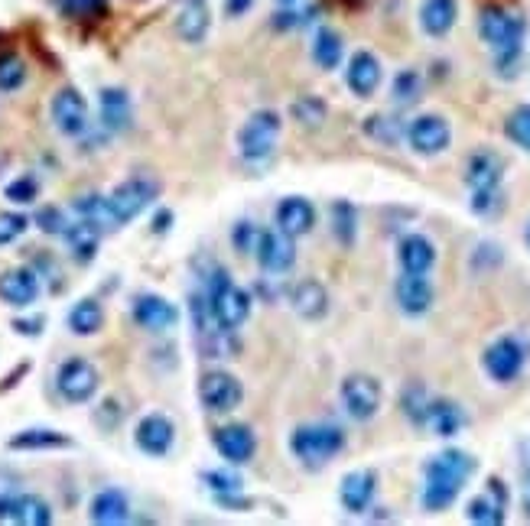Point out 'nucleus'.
I'll use <instances>...</instances> for the list:
<instances>
[{
	"mask_svg": "<svg viewBox=\"0 0 530 526\" xmlns=\"http://www.w3.org/2000/svg\"><path fill=\"white\" fill-rule=\"evenodd\" d=\"M504 137H508L514 147L530 153V104H521V108H514L508 114V121H504Z\"/></svg>",
	"mask_w": 530,
	"mask_h": 526,
	"instance_id": "nucleus-42",
	"label": "nucleus"
},
{
	"mask_svg": "<svg viewBox=\"0 0 530 526\" xmlns=\"http://www.w3.org/2000/svg\"><path fill=\"white\" fill-rule=\"evenodd\" d=\"M36 225H40L46 234H66L69 221H66V215H62L56 205H46V208H40V212H36Z\"/></svg>",
	"mask_w": 530,
	"mask_h": 526,
	"instance_id": "nucleus-49",
	"label": "nucleus"
},
{
	"mask_svg": "<svg viewBox=\"0 0 530 526\" xmlns=\"http://www.w3.org/2000/svg\"><path fill=\"white\" fill-rule=\"evenodd\" d=\"M329 221H332V234H335V241H339L342 247H352L355 238H358V212H355V205L352 202H332L329 208Z\"/></svg>",
	"mask_w": 530,
	"mask_h": 526,
	"instance_id": "nucleus-37",
	"label": "nucleus"
},
{
	"mask_svg": "<svg viewBox=\"0 0 530 526\" xmlns=\"http://www.w3.org/2000/svg\"><path fill=\"white\" fill-rule=\"evenodd\" d=\"M277 228L290 238H303L316 228V205L303 199V195H287L277 205Z\"/></svg>",
	"mask_w": 530,
	"mask_h": 526,
	"instance_id": "nucleus-24",
	"label": "nucleus"
},
{
	"mask_svg": "<svg viewBox=\"0 0 530 526\" xmlns=\"http://www.w3.org/2000/svg\"><path fill=\"white\" fill-rule=\"evenodd\" d=\"M508 504H511V494L504 488L501 478H488L485 491L475 494L469 504H465V517L469 523L478 526H501L508 520Z\"/></svg>",
	"mask_w": 530,
	"mask_h": 526,
	"instance_id": "nucleus-11",
	"label": "nucleus"
},
{
	"mask_svg": "<svg viewBox=\"0 0 530 526\" xmlns=\"http://www.w3.org/2000/svg\"><path fill=\"white\" fill-rule=\"evenodd\" d=\"M131 315L144 332H153V335L170 332V328H176V322H179V309L160 293H140L131 306Z\"/></svg>",
	"mask_w": 530,
	"mask_h": 526,
	"instance_id": "nucleus-15",
	"label": "nucleus"
},
{
	"mask_svg": "<svg viewBox=\"0 0 530 526\" xmlns=\"http://www.w3.org/2000/svg\"><path fill=\"white\" fill-rule=\"evenodd\" d=\"M381 78H384V69L374 52L368 49H358L352 59H348V69H345V85L352 95L358 98H371L374 91L381 88Z\"/></svg>",
	"mask_w": 530,
	"mask_h": 526,
	"instance_id": "nucleus-20",
	"label": "nucleus"
},
{
	"mask_svg": "<svg viewBox=\"0 0 530 526\" xmlns=\"http://www.w3.org/2000/svg\"><path fill=\"white\" fill-rule=\"evenodd\" d=\"M101 325H105V309H101L98 299H79L69 312V332L72 335H95L101 332Z\"/></svg>",
	"mask_w": 530,
	"mask_h": 526,
	"instance_id": "nucleus-36",
	"label": "nucleus"
},
{
	"mask_svg": "<svg viewBox=\"0 0 530 526\" xmlns=\"http://www.w3.org/2000/svg\"><path fill=\"white\" fill-rule=\"evenodd\" d=\"M27 82V62L17 52H0V91H17Z\"/></svg>",
	"mask_w": 530,
	"mask_h": 526,
	"instance_id": "nucleus-43",
	"label": "nucleus"
},
{
	"mask_svg": "<svg viewBox=\"0 0 530 526\" xmlns=\"http://www.w3.org/2000/svg\"><path fill=\"white\" fill-rule=\"evenodd\" d=\"M465 484L459 481H449V478H439V475H423V491H420V507L426 514H443L452 504L459 501Z\"/></svg>",
	"mask_w": 530,
	"mask_h": 526,
	"instance_id": "nucleus-30",
	"label": "nucleus"
},
{
	"mask_svg": "<svg viewBox=\"0 0 530 526\" xmlns=\"http://www.w3.org/2000/svg\"><path fill=\"white\" fill-rule=\"evenodd\" d=\"M202 481L209 484V491H212L215 497H222V494H241V475H235V471L209 468V471H202Z\"/></svg>",
	"mask_w": 530,
	"mask_h": 526,
	"instance_id": "nucleus-45",
	"label": "nucleus"
},
{
	"mask_svg": "<svg viewBox=\"0 0 530 526\" xmlns=\"http://www.w3.org/2000/svg\"><path fill=\"white\" fill-rule=\"evenodd\" d=\"M212 445L228 465H248L257 452V436L244 423H225L212 432Z\"/></svg>",
	"mask_w": 530,
	"mask_h": 526,
	"instance_id": "nucleus-12",
	"label": "nucleus"
},
{
	"mask_svg": "<svg viewBox=\"0 0 530 526\" xmlns=\"http://www.w3.org/2000/svg\"><path fill=\"white\" fill-rule=\"evenodd\" d=\"M280 4H296V0H280Z\"/></svg>",
	"mask_w": 530,
	"mask_h": 526,
	"instance_id": "nucleus-58",
	"label": "nucleus"
},
{
	"mask_svg": "<svg viewBox=\"0 0 530 526\" xmlns=\"http://www.w3.org/2000/svg\"><path fill=\"white\" fill-rule=\"evenodd\" d=\"M88 517L98 526H118L131 517V504H127V497L118 488H108V491H98L92 497V507H88Z\"/></svg>",
	"mask_w": 530,
	"mask_h": 526,
	"instance_id": "nucleus-31",
	"label": "nucleus"
},
{
	"mask_svg": "<svg viewBox=\"0 0 530 526\" xmlns=\"http://www.w3.org/2000/svg\"><path fill=\"white\" fill-rule=\"evenodd\" d=\"M98 384H101V377H98V367L92 361H85V358H69V361H62V367L56 371V390H59V397L66 400V403H88L98 393Z\"/></svg>",
	"mask_w": 530,
	"mask_h": 526,
	"instance_id": "nucleus-8",
	"label": "nucleus"
},
{
	"mask_svg": "<svg viewBox=\"0 0 530 526\" xmlns=\"http://www.w3.org/2000/svg\"><path fill=\"white\" fill-rule=\"evenodd\" d=\"M397 263L400 273H430L436 263V244L426 234H404L397 241Z\"/></svg>",
	"mask_w": 530,
	"mask_h": 526,
	"instance_id": "nucleus-25",
	"label": "nucleus"
},
{
	"mask_svg": "<svg viewBox=\"0 0 530 526\" xmlns=\"http://www.w3.org/2000/svg\"><path fill=\"white\" fill-rule=\"evenodd\" d=\"M49 114H53L56 130L66 137H82L88 130V104L79 95V88H59L53 104H49Z\"/></svg>",
	"mask_w": 530,
	"mask_h": 526,
	"instance_id": "nucleus-13",
	"label": "nucleus"
},
{
	"mask_svg": "<svg viewBox=\"0 0 530 526\" xmlns=\"http://www.w3.org/2000/svg\"><path fill=\"white\" fill-rule=\"evenodd\" d=\"M254 0H225V10H228V17H241V13H248L251 10Z\"/></svg>",
	"mask_w": 530,
	"mask_h": 526,
	"instance_id": "nucleus-53",
	"label": "nucleus"
},
{
	"mask_svg": "<svg viewBox=\"0 0 530 526\" xmlns=\"http://www.w3.org/2000/svg\"><path fill=\"white\" fill-rule=\"evenodd\" d=\"M459 20V0H423L420 26L426 36H446Z\"/></svg>",
	"mask_w": 530,
	"mask_h": 526,
	"instance_id": "nucleus-32",
	"label": "nucleus"
},
{
	"mask_svg": "<svg viewBox=\"0 0 530 526\" xmlns=\"http://www.w3.org/2000/svg\"><path fill=\"white\" fill-rule=\"evenodd\" d=\"M345 429L335 423H306L290 432V452L303 468H326L345 452Z\"/></svg>",
	"mask_w": 530,
	"mask_h": 526,
	"instance_id": "nucleus-2",
	"label": "nucleus"
},
{
	"mask_svg": "<svg viewBox=\"0 0 530 526\" xmlns=\"http://www.w3.org/2000/svg\"><path fill=\"white\" fill-rule=\"evenodd\" d=\"M296 238L290 234H283L280 228H270V231H261V238H257V247H254V257L261 263V270L267 273H287L293 263H296Z\"/></svg>",
	"mask_w": 530,
	"mask_h": 526,
	"instance_id": "nucleus-14",
	"label": "nucleus"
},
{
	"mask_svg": "<svg viewBox=\"0 0 530 526\" xmlns=\"http://www.w3.org/2000/svg\"><path fill=\"white\" fill-rule=\"evenodd\" d=\"M0 523L49 526L53 523V510L36 494H0Z\"/></svg>",
	"mask_w": 530,
	"mask_h": 526,
	"instance_id": "nucleus-16",
	"label": "nucleus"
},
{
	"mask_svg": "<svg viewBox=\"0 0 530 526\" xmlns=\"http://www.w3.org/2000/svg\"><path fill=\"white\" fill-rule=\"evenodd\" d=\"M472 212L482 215V218H495L501 208H504V192L501 189H482V192H472Z\"/></svg>",
	"mask_w": 530,
	"mask_h": 526,
	"instance_id": "nucleus-46",
	"label": "nucleus"
},
{
	"mask_svg": "<svg viewBox=\"0 0 530 526\" xmlns=\"http://www.w3.org/2000/svg\"><path fill=\"white\" fill-rule=\"evenodd\" d=\"M56 10L69 20H101L108 13V0H56Z\"/></svg>",
	"mask_w": 530,
	"mask_h": 526,
	"instance_id": "nucleus-41",
	"label": "nucleus"
},
{
	"mask_svg": "<svg viewBox=\"0 0 530 526\" xmlns=\"http://www.w3.org/2000/svg\"><path fill=\"white\" fill-rule=\"evenodd\" d=\"M394 299H397V306L404 315H426L433 309V283L426 280L423 273H400L397 276V283H394Z\"/></svg>",
	"mask_w": 530,
	"mask_h": 526,
	"instance_id": "nucleus-19",
	"label": "nucleus"
},
{
	"mask_svg": "<svg viewBox=\"0 0 530 526\" xmlns=\"http://www.w3.org/2000/svg\"><path fill=\"white\" fill-rule=\"evenodd\" d=\"M524 364H527V348L521 345V338H514V335L495 338L482 354L485 374L495 380V384H511V380H517L524 371Z\"/></svg>",
	"mask_w": 530,
	"mask_h": 526,
	"instance_id": "nucleus-7",
	"label": "nucleus"
},
{
	"mask_svg": "<svg viewBox=\"0 0 530 526\" xmlns=\"http://www.w3.org/2000/svg\"><path fill=\"white\" fill-rule=\"evenodd\" d=\"M404 140L410 143L413 153L420 156H439L449 150L452 143V127L443 114H420L413 117L404 130Z\"/></svg>",
	"mask_w": 530,
	"mask_h": 526,
	"instance_id": "nucleus-9",
	"label": "nucleus"
},
{
	"mask_svg": "<svg viewBox=\"0 0 530 526\" xmlns=\"http://www.w3.org/2000/svg\"><path fill=\"white\" fill-rule=\"evenodd\" d=\"M36 195H40V186H36L33 176H20L7 186V199L14 205H30V202H36Z\"/></svg>",
	"mask_w": 530,
	"mask_h": 526,
	"instance_id": "nucleus-48",
	"label": "nucleus"
},
{
	"mask_svg": "<svg viewBox=\"0 0 530 526\" xmlns=\"http://www.w3.org/2000/svg\"><path fill=\"white\" fill-rule=\"evenodd\" d=\"M43 325H46L43 315H36V319H17V322H14V328H17L20 335H40Z\"/></svg>",
	"mask_w": 530,
	"mask_h": 526,
	"instance_id": "nucleus-51",
	"label": "nucleus"
},
{
	"mask_svg": "<svg viewBox=\"0 0 530 526\" xmlns=\"http://www.w3.org/2000/svg\"><path fill=\"white\" fill-rule=\"evenodd\" d=\"M205 299H209V309L215 315L218 328H225V332H238V328L248 322L251 293L231 280L228 270L215 267L212 276H205Z\"/></svg>",
	"mask_w": 530,
	"mask_h": 526,
	"instance_id": "nucleus-3",
	"label": "nucleus"
},
{
	"mask_svg": "<svg viewBox=\"0 0 530 526\" xmlns=\"http://www.w3.org/2000/svg\"><path fill=\"white\" fill-rule=\"evenodd\" d=\"M521 468H524V478H530V436L521 442Z\"/></svg>",
	"mask_w": 530,
	"mask_h": 526,
	"instance_id": "nucleus-54",
	"label": "nucleus"
},
{
	"mask_svg": "<svg viewBox=\"0 0 530 526\" xmlns=\"http://www.w3.org/2000/svg\"><path fill=\"white\" fill-rule=\"evenodd\" d=\"M374 494H378V471L374 468H355L348 471L339 484V504L345 514H365L374 504Z\"/></svg>",
	"mask_w": 530,
	"mask_h": 526,
	"instance_id": "nucleus-17",
	"label": "nucleus"
},
{
	"mask_svg": "<svg viewBox=\"0 0 530 526\" xmlns=\"http://www.w3.org/2000/svg\"><path fill=\"white\" fill-rule=\"evenodd\" d=\"M465 426H469V416H465V410H462L456 400L433 397L430 413H426V429H430L433 436L452 439V436H459Z\"/></svg>",
	"mask_w": 530,
	"mask_h": 526,
	"instance_id": "nucleus-27",
	"label": "nucleus"
},
{
	"mask_svg": "<svg viewBox=\"0 0 530 526\" xmlns=\"http://www.w3.org/2000/svg\"><path fill=\"white\" fill-rule=\"evenodd\" d=\"M339 400L355 423H368V419L381 413L384 387H381V380L371 374H348L339 387Z\"/></svg>",
	"mask_w": 530,
	"mask_h": 526,
	"instance_id": "nucleus-6",
	"label": "nucleus"
},
{
	"mask_svg": "<svg viewBox=\"0 0 530 526\" xmlns=\"http://www.w3.org/2000/svg\"><path fill=\"white\" fill-rule=\"evenodd\" d=\"M475 471H478L475 455L462 452V449H443L426 458V465H423V475H439V478H449L459 484H469Z\"/></svg>",
	"mask_w": 530,
	"mask_h": 526,
	"instance_id": "nucleus-23",
	"label": "nucleus"
},
{
	"mask_svg": "<svg viewBox=\"0 0 530 526\" xmlns=\"http://www.w3.org/2000/svg\"><path fill=\"white\" fill-rule=\"evenodd\" d=\"M134 442H137V449L144 452V455H150V458L170 455L173 442H176V426H173V419H170V416H163V413H150V416H144V419H140V423H137Z\"/></svg>",
	"mask_w": 530,
	"mask_h": 526,
	"instance_id": "nucleus-18",
	"label": "nucleus"
},
{
	"mask_svg": "<svg viewBox=\"0 0 530 526\" xmlns=\"http://www.w3.org/2000/svg\"><path fill=\"white\" fill-rule=\"evenodd\" d=\"M501 179H504V160L495 150H478L469 156V163H465V186H469V192L501 189Z\"/></svg>",
	"mask_w": 530,
	"mask_h": 526,
	"instance_id": "nucleus-22",
	"label": "nucleus"
},
{
	"mask_svg": "<svg viewBox=\"0 0 530 526\" xmlns=\"http://www.w3.org/2000/svg\"><path fill=\"white\" fill-rule=\"evenodd\" d=\"M290 306L306 322H319L329 312V289L319 280H300L290 289Z\"/></svg>",
	"mask_w": 530,
	"mask_h": 526,
	"instance_id": "nucleus-28",
	"label": "nucleus"
},
{
	"mask_svg": "<svg viewBox=\"0 0 530 526\" xmlns=\"http://www.w3.org/2000/svg\"><path fill=\"white\" fill-rule=\"evenodd\" d=\"M27 228H30V218L27 215L4 212V215H0V244H14Z\"/></svg>",
	"mask_w": 530,
	"mask_h": 526,
	"instance_id": "nucleus-47",
	"label": "nucleus"
},
{
	"mask_svg": "<svg viewBox=\"0 0 530 526\" xmlns=\"http://www.w3.org/2000/svg\"><path fill=\"white\" fill-rule=\"evenodd\" d=\"M521 504H524V514L530 517V478H524V497H521Z\"/></svg>",
	"mask_w": 530,
	"mask_h": 526,
	"instance_id": "nucleus-55",
	"label": "nucleus"
},
{
	"mask_svg": "<svg viewBox=\"0 0 530 526\" xmlns=\"http://www.w3.org/2000/svg\"><path fill=\"white\" fill-rule=\"evenodd\" d=\"M524 241H527V247H530V221H527V228H524Z\"/></svg>",
	"mask_w": 530,
	"mask_h": 526,
	"instance_id": "nucleus-57",
	"label": "nucleus"
},
{
	"mask_svg": "<svg viewBox=\"0 0 530 526\" xmlns=\"http://www.w3.org/2000/svg\"><path fill=\"white\" fill-rule=\"evenodd\" d=\"M157 195H160L157 179L134 176V179L121 182L111 195H105V228L131 225L140 212H147V205H153Z\"/></svg>",
	"mask_w": 530,
	"mask_h": 526,
	"instance_id": "nucleus-4",
	"label": "nucleus"
},
{
	"mask_svg": "<svg viewBox=\"0 0 530 526\" xmlns=\"http://www.w3.org/2000/svg\"><path fill=\"white\" fill-rule=\"evenodd\" d=\"M420 91H423V78H420L417 69L397 72L394 85H391V95H394L397 104H413V101H420Z\"/></svg>",
	"mask_w": 530,
	"mask_h": 526,
	"instance_id": "nucleus-44",
	"label": "nucleus"
},
{
	"mask_svg": "<svg viewBox=\"0 0 530 526\" xmlns=\"http://www.w3.org/2000/svg\"><path fill=\"white\" fill-rule=\"evenodd\" d=\"M72 439L66 432H56V429H23L17 432L14 439L7 442V449L14 452H46V449H69Z\"/></svg>",
	"mask_w": 530,
	"mask_h": 526,
	"instance_id": "nucleus-34",
	"label": "nucleus"
},
{
	"mask_svg": "<svg viewBox=\"0 0 530 526\" xmlns=\"http://www.w3.org/2000/svg\"><path fill=\"white\" fill-rule=\"evenodd\" d=\"M524 33L527 20L521 13L504 10V7H482L478 13V36L495 56V72L501 78H514L521 72V56H524Z\"/></svg>",
	"mask_w": 530,
	"mask_h": 526,
	"instance_id": "nucleus-1",
	"label": "nucleus"
},
{
	"mask_svg": "<svg viewBox=\"0 0 530 526\" xmlns=\"http://www.w3.org/2000/svg\"><path fill=\"white\" fill-rule=\"evenodd\" d=\"M433 393L423 384H407L404 393H400V410L410 419L413 426H426V413H430Z\"/></svg>",
	"mask_w": 530,
	"mask_h": 526,
	"instance_id": "nucleus-39",
	"label": "nucleus"
},
{
	"mask_svg": "<svg viewBox=\"0 0 530 526\" xmlns=\"http://www.w3.org/2000/svg\"><path fill=\"white\" fill-rule=\"evenodd\" d=\"M280 114L277 111H254L238 130V153L244 163H267L280 140Z\"/></svg>",
	"mask_w": 530,
	"mask_h": 526,
	"instance_id": "nucleus-5",
	"label": "nucleus"
},
{
	"mask_svg": "<svg viewBox=\"0 0 530 526\" xmlns=\"http://www.w3.org/2000/svg\"><path fill=\"white\" fill-rule=\"evenodd\" d=\"M290 114H293V121L306 127V130H319L322 124L329 121V104L322 101L319 95H303V98H296L290 104Z\"/></svg>",
	"mask_w": 530,
	"mask_h": 526,
	"instance_id": "nucleus-38",
	"label": "nucleus"
},
{
	"mask_svg": "<svg viewBox=\"0 0 530 526\" xmlns=\"http://www.w3.org/2000/svg\"><path fill=\"white\" fill-rule=\"evenodd\" d=\"M98 108H101V124H105V130H111V134H127V130L134 127V104L124 88L101 91Z\"/></svg>",
	"mask_w": 530,
	"mask_h": 526,
	"instance_id": "nucleus-26",
	"label": "nucleus"
},
{
	"mask_svg": "<svg viewBox=\"0 0 530 526\" xmlns=\"http://www.w3.org/2000/svg\"><path fill=\"white\" fill-rule=\"evenodd\" d=\"M40 296V276L27 267H14L0 273V302L14 309H27Z\"/></svg>",
	"mask_w": 530,
	"mask_h": 526,
	"instance_id": "nucleus-21",
	"label": "nucleus"
},
{
	"mask_svg": "<svg viewBox=\"0 0 530 526\" xmlns=\"http://www.w3.org/2000/svg\"><path fill=\"white\" fill-rule=\"evenodd\" d=\"M66 244H69V254L79 260V263H92L95 260V254H98V241H101V228L98 225H92V221H85V218H79L75 225H69L66 228Z\"/></svg>",
	"mask_w": 530,
	"mask_h": 526,
	"instance_id": "nucleus-33",
	"label": "nucleus"
},
{
	"mask_svg": "<svg viewBox=\"0 0 530 526\" xmlns=\"http://www.w3.org/2000/svg\"><path fill=\"white\" fill-rule=\"evenodd\" d=\"M212 26L209 0H183L176 13V33L183 43H202Z\"/></svg>",
	"mask_w": 530,
	"mask_h": 526,
	"instance_id": "nucleus-29",
	"label": "nucleus"
},
{
	"mask_svg": "<svg viewBox=\"0 0 530 526\" xmlns=\"http://www.w3.org/2000/svg\"><path fill=\"white\" fill-rule=\"evenodd\" d=\"M257 238H261V231H257L251 221H238L235 234H231V244H235L238 254H251L257 247Z\"/></svg>",
	"mask_w": 530,
	"mask_h": 526,
	"instance_id": "nucleus-50",
	"label": "nucleus"
},
{
	"mask_svg": "<svg viewBox=\"0 0 530 526\" xmlns=\"http://www.w3.org/2000/svg\"><path fill=\"white\" fill-rule=\"evenodd\" d=\"M345 56V43L342 36L332 30V26H319L316 36H313V62L319 65V69H339V62Z\"/></svg>",
	"mask_w": 530,
	"mask_h": 526,
	"instance_id": "nucleus-35",
	"label": "nucleus"
},
{
	"mask_svg": "<svg viewBox=\"0 0 530 526\" xmlns=\"http://www.w3.org/2000/svg\"><path fill=\"white\" fill-rule=\"evenodd\" d=\"M404 130H407V124H400L391 114H371L365 121V134L371 140L384 143V147H397V143L404 140Z\"/></svg>",
	"mask_w": 530,
	"mask_h": 526,
	"instance_id": "nucleus-40",
	"label": "nucleus"
},
{
	"mask_svg": "<svg viewBox=\"0 0 530 526\" xmlns=\"http://www.w3.org/2000/svg\"><path fill=\"white\" fill-rule=\"evenodd\" d=\"M342 4H348V7H358V4H365V0H342Z\"/></svg>",
	"mask_w": 530,
	"mask_h": 526,
	"instance_id": "nucleus-56",
	"label": "nucleus"
},
{
	"mask_svg": "<svg viewBox=\"0 0 530 526\" xmlns=\"http://www.w3.org/2000/svg\"><path fill=\"white\" fill-rule=\"evenodd\" d=\"M173 228V212L170 208H163V212L153 215V234H166Z\"/></svg>",
	"mask_w": 530,
	"mask_h": 526,
	"instance_id": "nucleus-52",
	"label": "nucleus"
},
{
	"mask_svg": "<svg viewBox=\"0 0 530 526\" xmlns=\"http://www.w3.org/2000/svg\"><path fill=\"white\" fill-rule=\"evenodd\" d=\"M199 400L209 413H231L241 406L244 387L231 371H205L199 377Z\"/></svg>",
	"mask_w": 530,
	"mask_h": 526,
	"instance_id": "nucleus-10",
	"label": "nucleus"
}]
</instances>
